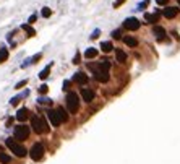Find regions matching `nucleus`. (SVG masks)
<instances>
[{
	"mask_svg": "<svg viewBox=\"0 0 180 164\" xmlns=\"http://www.w3.org/2000/svg\"><path fill=\"white\" fill-rule=\"evenodd\" d=\"M7 59H8V50H7V49H2V50H0V63H3Z\"/></svg>",
	"mask_w": 180,
	"mask_h": 164,
	"instance_id": "4be33fe9",
	"label": "nucleus"
},
{
	"mask_svg": "<svg viewBox=\"0 0 180 164\" xmlns=\"http://www.w3.org/2000/svg\"><path fill=\"white\" fill-rule=\"evenodd\" d=\"M73 81L78 83V85H86L88 83V75L83 73V71H78V73L73 75Z\"/></svg>",
	"mask_w": 180,
	"mask_h": 164,
	"instance_id": "9d476101",
	"label": "nucleus"
},
{
	"mask_svg": "<svg viewBox=\"0 0 180 164\" xmlns=\"http://www.w3.org/2000/svg\"><path fill=\"white\" fill-rule=\"evenodd\" d=\"M162 15H164L166 18L172 20V18H175V17L178 15V8H177V7H167V8H164Z\"/></svg>",
	"mask_w": 180,
	"mask_h": 164,
	"instance_id": "1a4fd4ad",
	"label": "nucleus"
},
{
	"mask_svg": "<svg viewBox=\"0 0 180 164\" xmlns=\"http://www.w3.org/2000/svg\"><path fill=\"white\" fill-rule=\"evenodd\" d=\"M57 112L60 114V117H62V122H67V120H68V112H67L63 107H57Z\"/></svg>",
	"mask_w": 180,
	"mask_h": 164,
	"instance_id": "a211bd4d",
	"label": "nucleus"
},
{
	"mask_svg": "<svg viewBox=\"0 0 180 164\" xmlns=\"http://www.w3.org/2000/svg\"><path fill=\"white\" fill-rule=\"evenodd\" d=\"M31 127L36 133H47L49 132V125H47L46 119L38 117V115H33L31 117Z\"/></svg>",
	"mask_w": 180,
	"mask_h": 164,
	"instance_id": "f03ea898",
	"label": "nucleus"
},
{
	"mask_svg": "<svg viewBox=\"0 0 180 164\" xmlns=\"http://www.w3.org/2000/svg\"><path fill=\"white\" fill-rule=\"evenodd\" d=\"M41 15H42L44 18H49L50 15H52V11H50V8H47V7H44V8H42V11H41Z\"/></svg>",
	"mask_w": 180,
	"mask_h": 164,
	"instance_id": "b1692460",
	"label": "nucleus"
},
{
	"mask_svg": "<svg viewBox=\"0 0 180 164\" xmlns=\"http://www.w3.org/2000/svg\"><path fill=\"white\" fill-rule=\"evenodd\" d=\"M5 145L10 148L11 151H13V154H16L18 158H25V156L28 154V150L25 146H21L20 143L16 141V140H13V138H7L5 140Z\"/></svg>",
	"mask_w": 180,
	"mask_h": 164,
	"instance_id": "7ed1b4c3",
	"label": "nucleus"
},
{
	"mask_svg": "<svg viewBox=\"0 0 180 164\" xmlns=\"http://www.w3.org/2000/svg\"><path fill=\"white\" fill-rule=\"evenodd\" d=\"M41 57H42V55H41V54H38V55H34V57H33V59H31V62H33V63H36V62H38V60H39V59H41Z\"/></svg>",
	"mask_w": 180,
	"mask_h": 164,
	"instance_id": "2f4dec72",
	"label": "nucleus"
},
{
	"mask_svg": "<svg viewBox=\"0 0 180 164\" xmlns=\"http://www.w3.org/2000/svg\"><path fill=\"white\" fill-rule=\"evenodd\" d=\"M80 109V98L76 93H68L67 94V111L70 114H76Z\"/></svg>",
	"mask_w": 180,
	"mask_h": 164,
	"instance_id": "20e7f679",
	"label": "nucleus"
},
{
	"mask_svg": "<svg viewBox=\"0 0 180 164\" xmlns=\"http://www.w3.org/2000/svg\"><path fill=\"white\" fill-rule=\"evenodd\" d=\"M20 99H21V96H15V98H11L10 104H11V106H16V104L20 102Z\"/></svg>",
	"mask_w": 180,
	"mask_h": 164,
	"instance_id": "a878e982",
	"label": "nucleus"
},
{
	"mask_svg": "<svg viewBox=\"0 0 180 164\" xmlns=\"http://www.w3.org/2000/svg\"><path fill=\"white\" fill-rule=\"evenodd\" d=\"M47 91H49V88H47V85H42L41 88H39V93H41V94H46Z\"/></svg>",
	"mask_w": 180,
	"mask_h": 164,
	"instance_id": "cd10ccee",
	"label": "nucleus"
},
{
	"mask_svg": "<svg viewBox=\"0 0 180 164\" xmlns=\"http://www.w3.org/2000/svg\"><path fill=\"white\" fill-rule=\"evenodd\" d=\"M10 161H11V158H10L8 154L0 153V162H2V164H10Z\"/></svg>",
	"mask_w": 180,
	"mask_h": 164,
	"instance_id": "6ab92c4d",
	"label": "nucleus"
},
{
	"mask_svg": "<svg viewBox=\"0 0 180 164\" xmlns=\"http://www.w3.org/2000/svg\"><path fill=\"white\" fill-rule=\"evenodd\" d=\"M23 29H25V31H26V33L29 34V36H34V34H36V31H34V29H33V28H31L29 25H23Z\"/></svg>",
	"mask_w": 180,
	"mask_h": 164,
	"instance_id": "5701e85b",
	"label": "nucleus"
},
{
	"mask_svg": "<svg viewBox=\"0 0 180 164\" xmlns=\"http://www.w3.org/2000/svg\"><path fill=\"white\" fill-rule=\"evenodd\" d=\"M50 68H52V63H49V65H47L46 68H44L41 73H39V78H41V80H46L47 77H49V73H50Z\"/></svg>",
	"mask_w": 180,
	"mask_h": 164,
	"instance_id": "f3484780",
	"label": "nucleus"
},
{
	"mask_svg": "<svg viewBox=\"0 0 180 164\" xmlns=\"http://www.w3.org/2000/svg\"><path fill=\"white\" fill-rule=\"evenodd\" d=\"M26 85H28V80H21L20 83H16V86H15V88L20 90V88H23V86H26Z\"/></svg>",
	"mask_w": 180,
	"mask_h": 164,
	"instance_id": "bb28decb",
	"label": "nucleus"
},
{
	"mask_svg": "<svg viewBox=\"0 0 180 164\" xmlns=\"http://www.w3.org/2000/svg\"><path fill=\"white\" fill-rule=\"evenodd\" d=\"M158 5H167V0H156Z\"/></svg>",
	"mask_w": 180,
	"mask_h": 164,
	"instance_id": "72a5a7b5",
	"label": "nucleus"
},
{
	"mask_svg": "<svg viewBox=\"0 0 180 164\" xmlns=\"http://www.w3.org/2000/svg\"><path fill=\"white\" fill-rule=\"evenodd\" d=\"M88 67L93 70L94 78L98 80L99 83L109 81V68H110V63L107 62V60H104V62H101V63H89Z\"/></svg>",
	"mask_w": 180,
	"mask_h": 164,
	"instance_id": "f257e3e1",
	"label": "nucleus"
},
{
	"mask_svg": "<svg viewBox=\"0 0 180 164\" xmlns=\"http://www.w3.org/2000/svg\"><path fill=\"white\" fill-rule=\"evenodd\" d=\"M98 36H99V29H96L94 33H93V36H91V38H93V39H96V38H98Z\"/></svg>",
	"mask_w": 180,
	"mask_h": 164,
	"instance_id": "f704fd0d",
	"label": "nucleus"
},
{
	"mask_svg": "<svg viewBox=\"0 0 180 164\" xmlns=\"http://www.w3.org/2000/svg\"><path fill=\"white\" fill-rule=\"evenodd\" d=\"M178 5H180V0H178Z\"/></svg>",
	"mask_w": 180,
	"mask_h": 164,
	"instance_id": "e433bc0d",
	"label": "nucleus"
},
{
	"mask_svg": "<svg viewBox=\"0 0 180 164\" xmlns=\"http://www.w3.org/2000/svg\"><path fill=\"white\" fill-rule=\"evenodd\" d=\"M94 91L93 90H88V88H85V90H81V98L85 99L86 102H91L94 99Z\"/></svg>",
	"mask_w": 180,
	"mask_h": 164,
	"instance_id": "9b49d317",
	"label": "nucleus"
},
{
	"mask_svg": "<svg viewBox=\"0 0 180 164\" xmlns=\"http://www.w3.org/2000/svg\"><path fill=\"white\" fill-rule=\"evenodd\" d=\"M73 63H80V54L76 52V55H75V59H73Z\"/></svg>",
	"mask_w": 180,
	"mask_h": 164,
	"instance_id": "473e14b6",
	"label": "nucleus"
},
{
	"mask_svg": "<svg viewBox=\"0 0 180 164\" xmlns=\"http://www.w3.org/2000/svg\"><path fill=\"white\" fill-rule=\"evenodd\" d=\"M28 117H29V111H28L26 107H21V109L16 112V120H20V122H25Z\"/></svg>",
	"mask_w": 180,
	"mask_h": 164,
	"instance_id": "ddd939ff",
	"label": "nucleus"
},
{
	"mask_svg": "<svg viewBox=\"0 0 180 164\" xmlns=\"http://www.w3.org/2000/svg\"><path fill=\"white\" fill-rule=\"evenodd\" d=\"M145 20L148 23H154V21H158V15H153V13H146L145 15Z\"/></svg>",
	"mask_w": 180,
	"mask_h": 164,
	"instance_id": "aec40b11",
	"label": "nucleus"
},
{
	"mask_svg": "<svg viewBox=\"0 0 180 164\" xmlns=\"http://www.w3.org/2000/svg\"><path fill=\"white\" fill-rule=\"evenodd\" d=\"M29 137V127L28 125H16L15 127V138L20 140V141H25V140Z\"/></svg>",
	"mask_w": 180,
	"mask_h": 164,
	"instance_id": "39448f33",
	"label": "nucleus"
},
{
	"mask_svg": "<svg viewBox=\"0 0 180 164\" xmlns=\"http://www.w3.org/2000/svg\"><path fill=\"white\" fill-rule=\"evenodd\" d=\"M112 42H102L101 44V49H102V52H110L112 50Z\"/></svg>",
	"mask_w": 180,
	"mask_h": 164,
	"instance_id": "412c9836",
	"label": "nucleus"
},
{
	"mask_svg": "<svg viewBox=\"0 0 180 164\" xmlns=\"http://www.w3.org/2000/svg\"><path fill=\"white\" fill-rule=\"evenodd\" d=\"M112 38H114V39H120V38H122V36H120V31L118 29L114 31V33H112Z\"/></svg>",
	"mask_w": 180,
	"mask_h": 164,
	"instance_id": "c85d7f7f",
	"label": "nucleus"
},
{
	"mask_svg": "<svg viewBox=\"0 0 180 164\" xmlns=\"http://www.w3.org/2000/svg\"><path fill=\"white\" fill-rule=\"evenodd\" d=\"M29 154H31V159L41 161L42 156H44V145L42 143H34L33 148H31V151H29Z\"/></svg>",
	"mask_w": 180,
	"mask_h": 164,
	"instance_id": "423d86ee",
	"label": "nucleus"
},
{
	"mask_svg": "<svg viewBox=\"0 0 180 164\" xmlns=\"http://www.w3.org/2000/svg\"><path fill=\"white\" fill-rule=\"evenodd\" d=\"M123 26H125L128 31H136V29H140L141 23H140L136 18H127L125 21H123Z\"/></svg>",
	"mask_w": 180,
	"mask_h": 164,
	"instance_id": "6e6552de",
	"label": "nucleus"
},
{
	"mask_svg": "<svg viewBox=\"0 0 180 164\" xmlns=\"http://www.w3.org/2000/svg\"><path fill=\"white\" fill-rule=\"evenodd\" d=\"M123 2H125V0H115V2H114V8H118Z\"/></svg>",
	"mask_w": 180,
	"mask_h": 164,
	"instance_id": "c756f323",
	"label": "nucleus"
},
{
	"mask_svg": "<svg viewBox=\"0 0 180 164\" xmlns=\"http://www.w3.org/2000/svg\"><path fill=\"white\" fill-rule=\"evenodd\" d=\"M115 55H117V60L120 62V63H125L127 62V54H125V52H123V50H117V52H115Z\"/></svg>",
	"mask_w": 180,
	"mask_h": 164,
	"instance_id": "dca6fc26",
	"label": "nucleus"
},
{
	"mask_svg": "<svg viewBox=\"0 0 180 164\" xmlns=\"http://www.w3.org/2000/svg\"><path fill=\"white\" fill-rule=\"evenodd\" d=\"M153 34L159 39V41H164V39H166V29L161 28V26H154L153 28Z\"/></svg>",
	"mask_w": 180,
	"mask_h": 164,
	"instance_id": "f8f14e48",
	"label": "nucleus"
},
{
	"mask_svg": "<svg viewBox=\"0 0 180 164\" xmlns=\"http://www.w3.org/2000/svg\"><path fill=\"white\" fill-rule=\"evenodd\" d=\"M123 42L127 44L128 47H136L138 46V41L135 38H130V36H127V38H123Z\"/></svg>",
	"mask_w": 180,
	"mask_h": 164,
	"instance_id": "4468645a",
	"label": "nucleus"
},
{
	"mask_svg": "<svg viewBox=\"0 0 180 164\" xmlns=\"http://www.w3.org/2000/svg\"><path fill=\"white\" fill-rule=\"evenodd\" d=\"M68 88H70V81H68V80H65V81H63V90L68 91Z\"/></svg>",
	"mask_w": 180,
	"mask_h": 164,
	"instance_id": "7c9ffc66",
	"label": "nucleus"
},
{
	"mask_svg": "<svg viewBox=\"0 0 180 164\" xmlns=\"http://www.w3.org/2000/svg\"><path fill=\"white\" fill-rule=\"evenodd\" d=\"M148 5H149V0H143V3H140V5H138V10H145Z\"/></svg>",
	"mask_w": 180,
	"mask_h": 164,
	"instance_id": "393cba45",
	"label": "nucleus"
},
{
	"mask_svg": "<svg viewBox=\"0 0 180 164\" xmlns=\"http://www.w3.org/2000/svg\"><path fill=\"white\" fill-rule=\"evenodd\" d=\"M85 57L88 60H89V59H96L98 57V50L93 49V47H89V49H86V52H85Z\"/></svg>",
	"mask_w": 180,
	"mask_h": 164,
	"instance_id": "2eb2a0df",
	"label": "nucleus"
},
{
	"mask_svg": "<svg viewBox=\"0 0 180 164\" xmlns=\"http://www.w3.org/2000/svg\"><path fill=\"white\" fill-rule=\"evenodd\" d=\"M36 21V15H31V17H29V25H31V23H34Z\"/></svg>",
	"mask_w": 180,
	"mask_h": 164,
	"instance_id": "c9c22d12",
	"label": "nucleus"
},
{
	"mask_svg": "<svg viewBox=\"0 0 180 164\" xmlns=\"http://www.w3.org/2000/svg\"><path fill=\"white\" fill-rule=\"evenodd\" d=\"M47 117H49V120H50V123L54 127H58L60 123H62V117H60V114L57 112V109L47 111Z\"/></svg>",
	"mask_w": 180,
	"mask_h": 164,
	"instance_id": "0eeeda50",
	"label": "nucleus"
}]
</instances>
